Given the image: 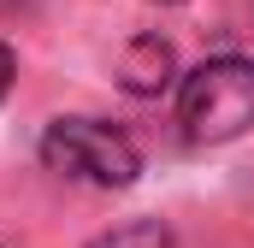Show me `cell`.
Segmentation results:
<instances>
[{"instance_id": "cell-1", "label": "cell", "mask_w": 254, "mask_h": 248, "mask_svg": "<svg viewBox=\"0 0 254 248\" xmlns=\"http://www.w3.org/2000/svg\"><path fill=\"white\" fill-rule=\"evenodd\" d=\"M178 119L190 142H231L254 124V60H207L178 89Z\"/></svg>"}, {"instance_id": "cell-2", "label": "cell", "mask_w": 254, "mask_h": 248, "mask_svg": "<svg viewBox=\"0 0 254 248\" xmlns=\"http://www.w3.org/2000/svg\"><path fill=\"white\" fill-rule=\"evenodd\" d=\"M42 166L60 178H77V184H95V189H130L142 172L130 136H119L101 119H54L42 130Z\"/></svg>"}, {"instance_id": "cell-3", "label": "cell", "mask_w": 254, "mask_h": 248, "mask_svg": "<svg viewBox=\"0 0 254 248\" xmlns=\"http://www.w3.org/2000/svg\"><path fill=\"white\" fill-rule=\"evenodd\" d=\"M119 83L130 95H166L172 89V48L160 36H136L119 60Z\"/></svg>"}, {"instance_id": "cell-4", "label": "cell", "mask_w": 254, "mask_h": 248, "mask_svg": "<svg viewBox=\"0 0 254 248\" xmlns=\"http://www.w3.org/2000/svg\"><path fill=\"white\" fill-rule=\"evenodd\" d=\"M89 248H172V237H166V225H154V219H130L119 231L95 237Z\"/></svg>"}, {"instance_id": "cell-5", "label": "cell", "mask_w": 254, "mask_h": 248, "mask_svg": "<svg viewBox=\"0 0 254 248\" xmlns=\"http://www.w3.org/2000/svg\"><path fill=\"white\" fill-rule=\"evenodd\" d=\"M12 71H18V60H12V48L0 42V101H6V89H12Z\"/></svg>"}]
</instances>
